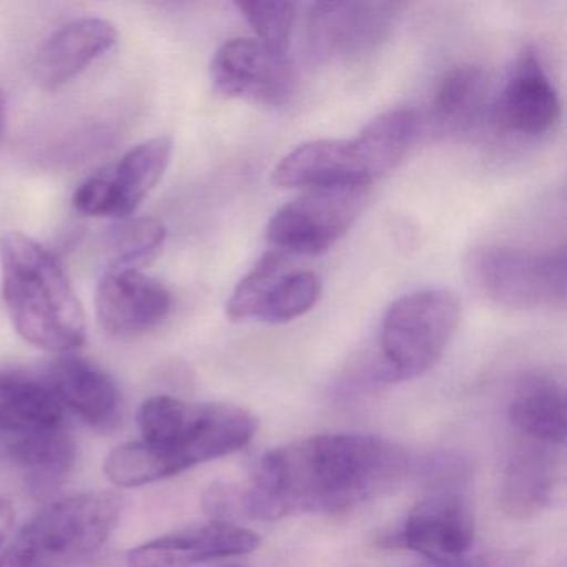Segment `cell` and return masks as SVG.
I'll use <instances>...</instances> for the list:
<instances>
[{
    "label": "cell",
    "mask_w": 567,
    "mask_h": 567,
    "mask_svg": "<svg viewBox=\"0 0 567 567\" xmlns=\"http://www.w3.org/2000/svg\"><path fill=\"white\" fill-rule=\"evenodd\" d=\"M491 112L501 131L523 137L546 134L559 121V94L536 51L517 55Z\"/></svg>",
    "instance_id": "obj_14"
},
{
    "label": "cell",
    "mask_w": 567,
    "mask_h": 567,
    "mask_svg": "<svg viewBox=\"0 0 567 567\" xmlns=\"http://www.w3.org/2000/svg\"><path fill=\"white\" fill-rule=\"evenodd\" d=\"M8 95L0 91V138L4 135L6 125H8Z\"/></svg>",
    "instance_id": "obj_27"
},
{
    "label": "cell",
    "mask_w": 567,
    "mask_h": 567,
    "mask_svg": "<svg viewBox=\"0 0 567 567\" xmlns=\"http://www.w3.org/2000/svg\"><path fill=\"white\" fill-rule=\"evenodd\" d=\"M367 200L368 187L311 188L271 217L268 241L285 255L323 254L353 227Z\"/></svg>",
    "instance_id": "obj_8"
},
{
    "label": "cell",
    "mask_w": 567,
    "mask_h": 567,
    "mask_svg": "<svg viewBox=\"0 0 567 567\" xmlns=\"http://www.w3.org/2000/svg\"><path fill=\"white\" fill-rule=\"evenodd\" d=\"M121 497L92 491L42 507L0 556V567H71L97 553L117 529Z\"/></svg>",
    "instance_id": "obj_5"
},
{
    "label": "cell",
    "mask_w": 567,
    "mask_h": 567,
    "mask_svg": "<svg viewBox=\"0 0 567 567\" xmlns=\"http://www.w3.org/2000/svg\"><path fill=\"white\" fill-rule=\"evenodd\" d=\"M437 567H470V566H461V564L457 563H450V564H440Z\"/></svg>",
    "instance_id": "obj_28"
},
{
    "label": "cell",
    "mask_w": 567,
    "mask_h": 567,
    "mask_svg": "<svg viewBox=\"0 0 567 567\" xmlns=\"http://www.w3.org/2000/svg\"><path fill=\"white\" fill-rule=\"evenodd\" d=\"M403 447L373 434H317L268 451L250 487H240V517L341 513L386 493L406 476Z\"/></svg>",
    "instance_id": "obj_1"
},
{
    "label": "cell",
    "mask_w": 567,
    "mask_h": 567,
    "mask_svg": "<svg viewBox=\"0 0 567 567\" xmlns=\"http://www.w3.org/2000/svg\"><path fill=\"white\" fill-rule=\"evenodd\" d=\"M489 101V78L474 64L447 69L434 84L431 118L443 132L461 134L483 117Z\"/></svg>",
    "instance_id": "obj_22"
},
{
    "label": "cell",
    "mask_w": 567,
    "mask_h": 567,
    "mask_svg": "<svg viewBox=\"0 0 567 567\" xmlns=\"http://www.w3.org/2000/svg\"><path fill=\"white\" fill-rule=\"evenodd\" d=\"M14 527V507L11 501L0 497V546L6 543Z\"/></svg>",
    "instance_id": "obj_26"
},
{
    "label": "cell",
    "mask_w": 567,
    "mask_h": 567,
    "mask_svg": "<svg viewBox=\"0 0 567 567\" xmlns=\"http://www.w3.org/2000/svg\"><path fill=\"white\" fill-rule=\"evenodd\" d=\"M556 447L517 436L501 477V507L514 519H529L543 513L557 484Z\"/></svg>",
    "instance_id": "obj_19"
},
{
    "label": "cell",
    "mask_w": 567,
    "mask_h": 567,
    "mask_svg": "<svg viewBox=\"0 0 567 567\" xmlns=\"http://www.w3.org/2000/svg\"><path fill=\"white\" fill-rule=\"evenodd\" d=\"M403 6L396 2H321L311 6L308 51L321 62L368 54L386 41Z\"/></svg>",
    "instance_id": "obj_11"
},
{
    "label": "cell",
    "mask_w": 567,
    "mask_h": 567,
    "mask_svg": "<svg viewBox=\"0 0 567 567\" xmlns=\"http://www.w3.org/2000/svg\"><path fill=\"white\" fill-rule=\"evenodd\" d=\"M507 417L519 437L553 447L566 443V396L549 374H527L517 383Z\"/></svg>",
    "instance_id": "obj_21"
},
{
    "label": "cell",
    "mask_w": 567,
    "mask_h": 567,
    "mask_svg": "<svg viewBox=\"0 0 567 567\" xmlns=\"http://www.w3.org/2000/svg\"><path fill=\"white\" fill-rule=\"evenodd\" d=\"M230 567H240V566H230Z\"/></svg>",
    "instance_id": "obj_29"
},
{
    "label": "cell",
    "mask_w": 567,
    "mask_h": 567,
    "mask_svg": "<svg viewBox=\"0 0 567 567\" xmlns=\"http://www.w3.org/2000/svg\"><path fill=\"white\" fill-rule=\"evenodd\" d=\"M460 318V300L447 290L398 298L381 323L378 380H413L430 371L443 358Z\"/></svg>",
    "instance_id": "obj_6"
},
{
    "label": "cell",
    "mask_w": 567,
    "mask_h": 567,
    "mask_svg": "<svg viewBox=\"0 0 567 567\" xmlns=\"http://www.w3.org/2000/svg\"><path fill=\"white\" fill-rule=\"evenodd\" d=\"M64 424L65 408L45 381L0 374V446Z\"/></svg>",
    "instance_id": "obj_20"
},
{
    "label": "cell",
    "mask_w": 567,
    "mask_h": 567,
    "mask_svg": "<svg viewBox=\"0 0 567 567\" xmlns=\"http://www.w3.org/2000/svg\"><path fill=\"white\" fill-rule=\"evenodd\" d=\"M238 11L254 28L257 41L277 54L288 55L297 11L291 2H238Z\"/></svg>",
    "instance_id": "obj_25"
},
{
    "label": "cell",
    "mask_w": 567,
    "mask_h": 567,
    "mask_svg": "<svg viewBox=\"0 0 567 567\" xmlns=\"http://www.w3.org/2000/svg\"><path fill=\"white\" fill-rule=\"evenodd\" d=\"M174 154L168 137H155L131 148L111 171L79 185L72 204L85 217H131L162 181Z\"/></svg>",
    "instance_id": "obj_10"
},
{
    "label": "cell",
    "mask_w": 567,
    "mask_h": 567,
    "mask_svg": "<svg viewBox=\"0 0 567 567\" xmlns=\"http://www.w3.org/2000/svg\"><path fill=\"white\" fill-rule=\"evenodd\" d=\"M0 274L9 317L28 343L59 354L85 343L81 301L48 248L21 231H9L0 238Z\"/></svg>",
    "instance_id": "obj_3"
},
{
    "label": "cell",
    "mask_w": 567,
    "mask_h": 567,
    "mask_svg": "<svg viewBox=\"0 0 567 567\" xmlns=\"http://www.w3.org/2000/svg\"><path fill=\"white\" fill-rule=\"evenodd\" d=\"M164 225L155 218H124L109 228L105 245L112 257L111 267H134L154 255L164 244Z\"/></svg>",
    "instance_id": "obj_24"
},
{
    "label": "cell",
    "mask_w": 567,
    "mask_h": 567,
    "mask_svg": "<svg viewBox=\"0 0 567 567\" xmlns=\"http://www.w3.org/2000/svg\"><path fill=\"white\" fill-rule=\"evenodd\" d=\"M2 447L28 474L29 484L41 493L61 484L71 473L78 457V444L68 424Z\"/></svg>",
    "instance_id": "obj_23"
},
{
    "label": "cell",
    "mask_w": 567,
    "mask_h": 567,
    "mask_svg": "<svg viewBox=\"0 0 567 567\" xmlns=\"http://www.w3.org/2000/svg\"><path fill=\"white\" fill-rule=\"evenodd\" d=\"M388 540L437 564L457 563L473 546V511L460 491L443 484L411 507Z\"/></svg>",
    "instance_id": "obj_13"
},
{
    "label": "cell",
    "mask_w": 567,
    "mask_h": 567,
    "mask_svg": "<svg viewBox=\"0 0 567 567\" xmlns=\"http://www.w3.org/2000/svg\"><path fill=\"white\" fill-rule=\"evenodd\" d=\"M138 427L141 441L115 447L105 460V476L115 486L157 483L244 450L257 434L258 420L235 404L152 396L138 411Z\"/></svg>",
    "instance_id": "obj_2"
},
{
    "label": "cell",
    "mask_w": 567,
    "mask_h": 567,
    "mask_svg": "<svg viewBox=\"0 0 567 567\" xmlns=\"http://www.w3.org/2000/svg\"><path fill=\"white\" fill-rule=\"evenodd\" d=\"M321 290V278L315 271L291 267L288 255L268 251L235 287L227 301V317L231 321L288 323L308 313L320 300Z\"/></svg>",
    "instance_id": "obj_9"
},
{
    "label": "cell",
    "mask_w": 567,
    "mask_h": 567,
    "mask_svg": "<svg viewBox=\"0 0 567 567\" xmlns=\"http://www.w3.org/2000/svg\"><path fill=\"white\" fill-rule=\"evenodd\" d=\"M118 41V31L105 19H79L59 29L38 54L35 81L48 91L78 78L89 65L104 58Z\"/></svg>",
    "instance_id": "obj_18"
},
{
    "label": "cell",
    "mask_w": 567,
    "mask_h": 567,
    "mask_svg": "<svg viewBox=\"0 0 567 567\" xmlns=\"http://www.w3.org/2000/svg\"><path fill=\"white\" fill-rule=\"evenodd\" d=\"M99 323L107 333L135 337L147 333L171 313L172 295L164 284L134 267H111L95 295Z\"/></svg>",
    "instance_id": "obj_15"
},
{
    "label": "cell",
    "mask_w": 567,
    "mask_h": 567,
    "mask_svg": "<svg viewBox=\"0 0 567 567\" xmlns=\"http://www.w3.org/2000/svg\"><path fill=\"white\" fill-rule=\"evenodd\" d=\"M260 546L248 527L224 520L174 530L128 550V567H190L208 560L241 556Z\"/></svg>",
    "instance_id": "obj_16"
},
{
    "label": "cell",
    "mask_w": 567,
    "mask_h": 567,
    "mask_svg": "<svg viewBox=\"0 0 567 567\" xmlns=\"http://www.w3.org/2000/svg\"><path fill=\"white\" fill-rule=\"evenodd\" d=\"M467 284L484 300L511 310H536L566 303V250H526L483 245L467 255Z\"/></svg>",
    "instance_id": "obj_7"
},
{
    "label": "cell",
    "mask_w": 567,
    "mask_h": 567,
    "mask_svg": "<svg viewBox=\"0 0 567 567\" xmlns=\"http://www.w3.org/2000/svg\"><path fill=\"white\" fill-rule=\"evenodd\" d=\"M421 131L413 109H390L353 138L307 142L281 158L271 181L280 188L370 187L406 157Z\"/></svg>",
    "instance_id": "obj_4"
},
{
    "label": "cell",
    "mask_w": 567,
    "mask_h": 567,
    "mask_svg": "<svg viewBox=\"0 0 567 567\" xmlns=\"http://www.w3.org/2000/svg\"><path fill=\"white\" fill-rule=\"evenodd\" d=\"M215 91L250 104L281 107L295 92L288 55L277 54L255 39H231L215 52L210 64Z\"/></svg>",
    "instance_id": "obj_12"
},
{
    "label": "cell",
    "mask_w": 567,
    "mask_h": 567,
    "mask_svg": "<svg viewBox=\"0 0 567 567\" xmlns=\"http://www.w3.org/2000/svg\"><path fill=\"white\" fill-rule=\"evenodd\" d=\"M44 381L62 406L74 411L94 430H112L117 423L121 391L111 374L92 361L61 354L49 364Z\"/></svg>",
    "instance_id": "obj_17"
}]
</instances>
